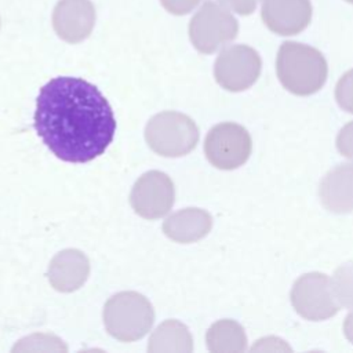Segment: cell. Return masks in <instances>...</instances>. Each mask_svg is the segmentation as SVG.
I'll use <instances>...</instances> for the list:
<instances>
[{
  "mask_svg": "<svg viewBox=\"0 0 353 353\" xmlns=\"http://www.w3.org/2000/svg\"><path fill=\"white\" fill-rule=\"evenodd\" d=\"M34 130L46 146L68 163L101 156L116 132L113 110L102 92L79 77H55L39 92Z\"/></svg>",
  "mask_w": 353,
  "mask_h": 353,
  "instance_id": "obj_1",
  "label": "cell"
},
{
  "mask_svg": "<svg viewBox=\"0 0 353 353\" xmlns=\"http://www.w3.org/2000/svg\"><path fill=\"white\" fill-rule=\"evenodd\" d=\"M276 72L285 90L306 97L324 85L328 65L317 48L303 43L284 41L277 52Z\"/></svg>",
  "mask_w": 353,
  "mask_h": 353,
  "instance_id": "obj_2",
  "label": "cell"
},
{
  "mask_svg": "<svg viewBox=\"0 0 353 353\" xmlns=\"http://www.w3.org/2000/svg\"><path fill=\"white\" fill-rule=\"evenodd\" d=\"M154 310L142 294L123 291L105 303L103 324L106 331L116 339L132 342L143 338L152 328Z\"/></svg>",
  "mask_w": 353,
  "mask_h": 353,
  "instance_id": "obj_3",
  "label": "cell"
},
{
  "mask_svg": "<svg viewBox=\"0 0 353 353\" xmlns=\"http://www.w3.org/2000/svg\"><path fill=\"white\" fill-rule=\"evenodd\" d=\"M199 128L186 114L161 112L153 116L145 128L149 148L164 157H181L192 152L199 142Z\"/></svg>",
  "mask_w": 353,
  "mask_h": 353,
  "instance_id": "obj_4",
  "label": "cell"
},
{
  "mask_svg": "<svg viewBox=\"0 0 353 353\" xmlns=\"http://www.w3.org/2000/svg\"><path fill=\"white\" fill-rule=\"evenodd\" d=\"M237 33V19L214 0H205L189 22L190 41L201 54H214L234 40Z\"/></svg>",
  "mask_w": 353,
  "mask_h": 353,
  "instance_id": "obj_5",
  "label": "cell"
},
{
  "mask_svg": "<svg viewBox=\"0 0 353 353\" xmlns=\"http://www.w3.org/2000/svg\"><path fill=\"white\" fill-rule=\"evenodd\" d=\"M252 150L250 132L236 123L214 125L204 141L207 160L219 170H234L243 165Z\"/></svg>",
  "mask_w": 353,
  "mask_h": 353,
  "instance_id": "obj_6",
  "label": "cell"
},
{
  "mask_svg": "<svg viewBox=\"0 0 353 353\" xmlns=\"http://www.w3.org/2000/svg\"><path fill=\"white\" fill-rule=\"evenodd\" d=\"M291 303L299 316L310 321L327 320L339 310L331 280L319 272L305 273L294 283Z\"/></svg>",
  "mask_w": 353,
  "mask_h": 353,
  "instance_id": "obj_7",
  "label": "cell"
},
{
  "mask_svg": "<svg viewBox=\"0 0 353 353\" xmlns=\"http://www.w3.org/2000/svg\"><path fill=\"white\" fill-rule=\"evenodd\" d=\"M261 69V57L252 47L234 44L223 48L218 55L214 76L222 88L239 92L250 88L258 80Z\"/></svg>",
  "mask_w": 353,
  "mask_h": 353,
  "instance_id": "obj_8",
  "label": "cell"
},
{
  "mask_svg": "<svg viewBox=\"0 0 353 353\" xmlns=\"http://www.w3.org/2000/svg\"><path fill=\"white\" fill-rule=\"evenodd\" d=\"M174 199V183L161 171H149L141 175L130 194L131 207L145 219L164 216L171 210Z\"/></svg>",
  "mask_w": 353,
  "mask_h": 353,
  "instance_id": "obj_9",
  "label": "cell"
},
{
  "mask_svg": "<svg viewBox=\"0 0 353 353\" xmlns=\"http://www.w3.org/2000/svg\"><path fill=\"white\" fill-rule=\"evenodd\" d=\"M95 18L91 0H59L52 11V26L63 41L76 44L91 34Z\"/></svg>",
  "mask_w": 353,
  "mask_h": 353,
  "instance_id": "obj_10",
  "label": "cell"
},
{
  "mask_svg": "<svg viewBox=\"0 0 353 353\" xmlns=\"http://www.w3.org/2000/svg\"><path fill=\"white\" fill-rule=\"evenodd\" d=\"M261 17L266 28L280 36H294L312 19L310 0H262Z\"/></svg>",
  "mask_w": 353,
  "mask_h": 353,
  "instance_id": "obj_11",
  "label": "cell"
},
{
  "mask_svg": "<svg viewBox=\"0 0 353 353\" xmlns=\"http://www.w3.org/2000/svg\"><path fill=\"white\" fill-rule=\"evenodd\" d=\"M90 274L88 258L79 250L68 248L58 252L50 262V284L61 292L79 290Z\"/></svg>",
  "mask_w": 353,
  "mask_h": 353,
  "instance_id": "obj_12",
  "label": "cell"
},
{
  "mask_svg": "<svg viewBox=\"0 0 353 353\" xmlns=\"http://www.w3.org/2000/svg\"><path fill=\"white\" fill-rule=\"evenodd\" d=\"M323 205L335 214L353 211V163H345L328 171L320 183Z\"/></svg>",
  "mask_w": 353,
  "mask_h": 353,
  "instance_id": "obj_13",
  "label": "cell"
},
{
  "mask_svg": "<svg viewBox=\"0 0 353 353\" xmlns=\"http://www.w3.org/2000/svg\"><path fill=\"white\" fill-rule=\"evenodd\" d=\"M212 228V216L201 208L189 207L171 214L163 223V232L176 243H194Z\"/></svg>",
  "mask_w": 353,
  "mask_h": 353,
  "instance_id": "obj_14",
  "label": "cell"
},
{
  "mask_svg": "<svg viewBox=\"0 0 353 353\" xmlns=\"http://www.w3.org/2000/svg\"><path fill=\"white\" fill-rule=\"evenodd\" d=\"M148 350L150 353H190L193 339L185 324L178 320H165L153 331Z\"/></svg>",
  "mask_w": 353,
  "mask_h": 353,
  "instance_id": "obj_15",
  "label": "cell"
},
{
  "mask_svg": "<svg viewBox=\"0 0 353 353\" xmlns=\"http://www.w3.org/2000/svg\"><path fill=\"white\" fill-rule=\"evenodd\" d=\"M207 347L212 353H240L247 349V336L241 324L223 319L215 321L205 335Z\"/></svg>",
  "mask_w": 353,
  "mask_h": 353,
  "instance_id": "obj_16",
  "label": "cell"
},
{
  "mask_svg": "<svg viewBox=\"0 0 353 353\" xmlns=\"http://www.w3.org/2000/svg\"><path fill=\"white\" fill-rule=\"evenodd\" d=\"M331 284L338 303L353 309V261L341 265L334 272Z\"/></svg>",
  "mask_w": 353,
  "mask_h": 353,
  "instance_id": "obj_17",
  "label": "cell"
},
{
  "mask_svg": "<svg viewBox=\"0 0 353 353\" xmlns=\"http://www.w3.org/2000/svg\"><path fill=\"white\" fill-rule=\"evenodd\" d=\"M66 352L68 347L63 345L61 339L52 335H46V334H36L29 338H25L19 341L18 345L14 346L12 352Z\"/></svg>",
  "mask_w": 353,
  "mask_h": 353,
  "instance_id": "obj_18",
  "label": "cell"
},
{
  "mask_svg": "<svg viewBox=\"0 0 353 353\" xmlns=\"http://www.w3.org/2000/svg\"><path fill=\"white\" fill-rule=\"evenodd\" d=\"M335 99L342 110L353 113V69L347 70L336 83Z\"/></svg>",
  "mask_w": 353,
  "mask_h": 353,
  "instance_id": "obj_19",
  "label": "cell"
},
{
  "mask_svg": "<svg viewBox=\"0 0 353 353\" xmlns=\"http://www.w3.org/2000/svg\"><path fill=\"white\" fill-rule=\"evenodd\" d=\"M336 148L342 156L353 160V121L345 124L338 132Z\"/></svg>",
  "mask_w": 353,
  "mask_h": 353,
  "instance_id": "obj_20",
  "label": "cell"
},
{
  "mask_svg": "<svg viewBox=\"0 0 353 353\" xmlns=\"http://www.w3.org/2000/svg\"><path fill=\"white\" fill-rule=\"evenodd\" d=\"M201 0H160L161 6L172 15L189 14Z\"/></svg>",
  "mask_w": 353,
  "mask_h": 353,
  "instance_id": "obj_21",
  "label": "cell"
},
{
  "mask_svg": "<svg viewBox=\"0 0 353 353\" xmlns=\"http://www.w3.org/2000/svg\"><path fill=\"white\" fill-rule=\"evenodd\" d=\"M225 7L233 10L240 15H250L255 11L258 0H219Z\"/></svg>",
  "mask_w": 353,
  "mask_h": 353,
  "instance_id": "obj_22",
  "label": "cell"
},
{
  "mask_svg": "<svg viewBox=\"0 0 353 353\" xmlns=\"http://www.w3.org/2000/svg\"><path fill=\"white\" fill-rule=\"evenodd\" d=\"M343 334L349 342L353 343V312H350L343 321Z\"/></svg>",
  "mask_w": 353,
  "mask_h": 353,
  "instance_id": "obj_23",
  "label": "cell"
},
{
  "mask_svg": "<svg viewBox=\"0 0 353 353\" xmlns=\"http://www.w3.org/2000/svg\"><path fill=\"white\" fill-rule=\"evenodd\" d=\"M346 1H347V3H352V4H353V0H346Z\"/></svg>",
  "mask_w": 353,
  "mask_h": 353,
  "instance_id": "obj_24",
  "label": "cell"
}]
</instances>
